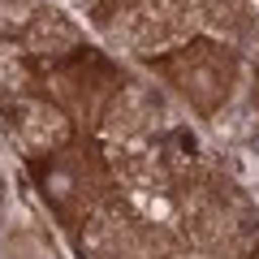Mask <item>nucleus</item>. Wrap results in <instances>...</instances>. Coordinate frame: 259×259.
Masks as SVG:
<instances>
[{"label": "nucleus", "instance_id": "nucleus-1", "mask_svg": "<svg viewBox=\"0 0 259 259\" xmlns=\"http://www.w3.org/2000/svg\"><path fill=\"white\" fill-rule=\"evenodd\" d=\"M168 74H173V82L182 87L194 104H203V108H212V104L229 91V61H221V52H207V48L186 52L182 61L168 65Z\"/></svg>", "mask_w": 259, "mask_h": 259}]
</instances>
